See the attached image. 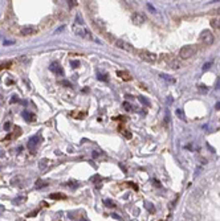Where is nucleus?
<instances>
[{
    "label": "nucleus",
    "mask_w": 220,
    "mask_h": 221,
    "mask_svg": "<svg viewBox=\"0 0 220 221\" xmlns=\"http://www.w3.org/2000/svg\"><path fill=\"white\" fill-rule=\"evenodd\" d=\"M215 109L220 110V102H217V103H216V106H215Z\"/></svg>",
    "instance_id": "obj_40"
},
{
    "label": "nucleus",
    "mask_w": 220,
    "mask_h": 221,
    "mask_svg": "<svg viewBox=\"0 0 220 221\" xmlns=\"http://www.w3.org/2000/svg\"><path fill=\"white\" fill-rule=\"evenodd\" d=\"M69 115L73 117L74 119H84V118L86 117V111H80V113L78 111H72Z\"/></svg>",
    "instance_id": "obj_14"
},
{
    "label": "nucleus",
    "mask_w": 220,
    "mask_h": 221,
    "mask_svg": "<svg viewBox=\"0 0 220 221\" xmlns=\"http://www.w3.org/2000/svg\"><path fill=\"white\" fill-rule=\"evenodd\" d=\"M13 65V62L12 61H5V62H1L0 64V70H3V69H9L11 66Z\"/></svg>",
    "instance_id": "obj_19"
},
{
    "label": "nucleus",
    "mask_w": 220,
    "mask_h": 221,
    "mask_svg": "<svg viewBox=\"0 0 220 221\" xmlns=\"http://www.w3.org/2000/svg\"><path fill=\"white\" fill-rule=\"evenodd\" d=\"M135 53L139 58H142L146 62H155L156 61V54L151 53V52L146 51V49H135Z\"/></svg>",
    "instance_id": "obj_2"
},
{
    "label": "nucleus",
    "mask_w": 220,
    "mask_h": 221,
    "mask_svg": "<svg viewBox=\"0 0 220 221\" xmlns=\"http://www.w3.org/2000/svg\"><path fill=\"white\" fill-rule=\"evenodd\" d=\"M126 119H127V118L123 117V115H122V117H115V118H114V120H122V122H125Z\"/></svg>",
    "instance_id": "obj_32"
},
{
    "label": "nucleus",
    "mask_w": 220,
    "mask_h": 221,
    "mask_svg": "<svg viewBox=\"0 0 220 221\" xmlns=\"http://www.w3.org/2000/svg\"><path fill=\"white\" fill-rule=\"evenodd\" d=\"M21 183H23V179H21L20 176H17V178H13L12 180H11V184H12L13 187L16 185V187H20V188H21V187L24 185V184H21Z\"/></svg>",
    "instance_id": "obj_17"
},
{
    "label": "nucleus",
    "mask_w": 220,
    "mask_h": 221,
    "mask_svg": "<svg viewBox=\"0 0 220 221\" xmlns=\"http://www.w3.org/2000/svg\"><path fill=\"white\" fill-rule=\"evenodd\" d=\"M49 164H50V160L49 159H41L39 162V168L41 171H45L48 167H49Z\"/></svg>",
    "instance_id": "obj_15"
},
{
    "label": "nucleus",
    "mask_w": 220,
    "mask_h": 221,
    "mask_svg": "<svg viewBox=\"0 0 220 221\" xmlns=\"http://www.w3.org/2000/svg\"><path fill=\"white\" fill-rule=\"evenodd\" d=\"M216 14H219V16H220V8H219V9H217V11H216Z\"/></svg>",
    "instance_id": "obj_42"
},
{
    "label": "nucleus",
    "mask_w": 220,
    "mask_h": 221,
    "mask_svg": "<svg viewBox=\"0 0 220 221\" xmlns=\"http://www.w3.org/2000/svg\"><path fill=\"white\" fill-rule=\"evenodd\" d=\"M37 143H39V138H37V136H32V138L28 140V143H27V147H28L31 151H33V150L36 148Z\"/></svg>",
    "instance_id": "obj_11"
},
{
    "label": "nucleus",
    "mask_w": 220,
    "mask_h": 221,
    "mask_svg": "<svg viewBox=\"0 0 220 221\" xmlns=\"http://www.w3.org/2000/svg\"><path fill=\"white\" fill-rule=\"evenodd\" d=\"M73 32L76 33V35H78V36H81V37H87L86 35H90L87 31H85L82 27H80V25H73Z\"/></svg>",
    "instance_id": "obj_8"
},
{
    "label": "nucleus",
    "mask_w": 220,
    "mask_h": 221,
    "mask_svg": "<svg viewBox=\"0 0 220 221\" xmlns=\"http://www.w3.org/2000/svg\"><path fill=\"white\" fill-rule=\"evenodd\" d=\"M47 185H48V183H47V181H44V180H41V179H40V180H37L36 184H34V187H36L37 189L42 188V187H47Z\"/></svg>",
    "instance_id": "obj_21"
},
{
    "label": "nucleus",
    "mask_w": 220,
    "mask_h": 221,
    "mask_svg": "<svg viewBox=\"0 0 220 221\" xmlns=\"http://www.w3.org/2000/svg\"><path fill=\"white\" fill-rule=\"evenodd\" d=\"M138 99H139V102H140V103L146 105V106H150V102H148L147 99L145 98V97H142V96H140V97H138Z\"/></svg>",
    "instance_id": "obj_25"
},
{
    "label": "nucleus",
    "mask_w": 220,
    "mask_h": 221,
    "mask_svg": "<svg viewBox=\"0 0 220 221\" xmlns=\"http://www.w3.org/2000/svg\"><path fill=\"white\" fill-rule=\"evenodd\" d=\"M168 66L171 68V69H180L182 68V62L179 61V60H176V58H170V61H168Z\"/></svg>",
    "instance_id": "obj_12"
},
{
    "label": "nucleus",
    "mask_w": 220,
    "mask_h": 221,
    "mask_svg": "<svg viewBox=\"0 0 220 221\" xmlns=\"http://www.w3.org/2000/svg\"><path fill=\"white\" fill-rule=\"evenodd\" d=\"M65 185L72 189H76L77 187H78V183H77V181H68V183H65Z\"/></svg>",
    "instance_id": "obj_22"
},
{
    "label": "nucleus",
    "mask_w": 220,
    "mask_h": 221,
    "mask_svg": "<svg viewBox=\"0 0 220 221\" xmlns=\"http://www.w3.org/2000/svg\"><path fill=\"white\" fill-rule=\"evenodd\" d=\"M209 24H211V27H212V28L220 29V16H219V15H216V16H215L214 19H211Z\"/></svg>",
    "instance_id": "obj_13"
},
{
    "label": "nucleus",
    "mask_w": 220,
    "mask_h": 221,
    "mask_svg": "<svg viewBox=\"0 0 220 221\" xmlns=\"http://www.w3.org/2000/svg\"><path fill=\"white\" fill-rule=\"evenodd\" d=\"M103 202H105V205L106 207H110V208H114L115 207V204H114V201H111V200H103Z\"/></svg>",
    "instance_id": "obj_26"
},
{
    "label": "nucleus",
    "mask_w": 220,
    "mask_h": 221,
    "mask_svg": "<svg viewBox=\"0 0 220 221\" xmlns=\"http://www.w3.org/2000/svg\"><path fill=\"white\" fill-rule=\"evenodd\" d=\"M12 44H13V43H11V41H4V45H7V46H8V45H12Z\"/></svg>",
    "instance_id": "obj_37"
},
{
    "label": "nucleus",
    "mask_w": 220,
    "mask_h": 221,
    "mask_svg": "<svg viewBox=\"0 0 220 221\" xmlns=\"http://www.w3.org/2000/svg\"><path fill=\"white\" fill-rule=\"evenodd\" d=\"M25 200H27V197H16V199L13 200V204L20 205L21 202H25Z\"/></svg>",
    "instance_id": "obj_23"
},
{
    "label": "nucleus",
    "mask_w": 220,
    "mask_h": 221,
    "mask_svg": "<svg viewBox=\"0 0 220 221\" xmlns=\"http://www.w3.org/2000/svg\"><path fill=\"white\" fill-rule=\"evenodd\" d=\"M105 37L107 38V40L110 41V43L113 44L115 48H118V49H122V51H126V52H134V51H135V49L133 48V46L130 45L129 43H126V41L121 40V38L114 37V36L109 35V33H105Z\"/></svg>",
    "instance_id": "obj_1"
},
{
    "label": "nucleus",
    "mask_w": 220,
    "mask_h": 221,
    "mask_svg": "<svg viewBox=\"0 0 220 221\" xmlns=\"http://www.w3.org/2000/svg\"><path fill=\"white\" fill-rule=\"evenodd\" d=\"M199 41H200L201 44H204V45H211V44L214 43V35H212V32L208 29L203 31V32L200 33V36H199Z\"/></svg>",
    "instance_id": "obj_4"
},
{
    "label": "nucleus",
    "mask_w": 220,
    "mask_h": 221,
    "mask_svg": "<svg viewBox=\"0 0 220 221\" xmlns=\"http://www.w3.org/2000/svg\"><path fill=\"white\" fill-rule=\"evenodd\" d=\"M9 126H11V125L7 122V123H5V125H4V128H5V130H8V128H9Z\"/></svg>",
    "instance_id": "obj_39"
},
{
    "label": "nucleus",
    "mask_w": 220,
    "mask_h": 221,
    "mask_svg": "<svg viewBox=\"0 0 220 221\" xmlns=\"http://www.w3.org/2000/svg\"><path fill=\"white\" fill-rule=\"evenodd\" d=\"M98 80H101V81H103V82H106V81H107V76L98 73Z\"/></svg>",
    "instance_id": "obj_29"
},
{
    "label": "nucleus",
    "mask_w": 220,
    "mask_h": 221,
    "mask_svg": "<svg viewBox=\"0 0 220 221\" xmlns=\"http://www.w3.org/2000/svg\"><path fill=\"white\" fill-rule=\"evenodd\" d=\"M82 221H86V220H82Z\"/></svg>",
    "instance_id": "obj_44"
},
{
    "label": "nucleus",
    "mask_w": 220,
    "mask_h": 221,
    "mask_svg": "<svg viewBox=\"0 0 220 221\" xmlns=\"http://www.w3.org/2000/svg\"><path fill=\"white\" fill-rule=\"evenodd\" d=\"M70 65H72V68H78V66H80V62L76 61V60H72V61H70Z\"/></svg>",
    "instance_id": "obj_30"
},
{
    "label": "nucleus",
    "mask_w": 220,
    "mask_h": 221,
    "mask_svg": "<svg viewBox=\"0 0 220 221\" xmlns=\"http://www.w3.org/2000/svg\"><path fill=\"white\" fill-rule=\"evenodd\" d=\"M68 3H69V6H70V7H74V6L78 4V1H76V0H70V1H68Z\"/></svg>",
    "instance_id": "obj_34"
},
{
    "label": "nucleus",
    "mask_w": 220,
    "mask_h": 221,
    "mask_svg": "<svg viewBox=\"0 0 220 221\" xmlns=\"http://www.w3.org/2000/svg\"><path fill=\"white\" fill-rule=\"evenodd\" d=\"M195 53H196V46L195 45H184L183 48H180V51H179L180 58H184V60L191 58Z\"/></svg>",
    "instance_id": "obj_3"
},
{
    "label": "nucleus",
    "mask_w": 220,
    "mask_h": 221,
    "mask_svg": "<svg viewBox=\"0 0 220 221\" xmlns=\"http://www.w3.org/2000/svg\"><path fill=\"white\" fill-rule=\"evenodd\" d=\"M117 76H118L122 81H126V82H129V81L133 80L131 74H130L129 72H126V70H118V72H117Z\"/></svg>",
    "instance_id": "obj_7"
},
{
    "label": "nucleus",
    "mask_w": 220,
    "mask_h": 221,
    "mask_svg": "<svg viewBox=\"0 0 220 221\" xmlns=\"http://www.w3.org/2000/svg\"><path fill=\"white\" fill-rule=\"evenodd\" d=\"M161 77L163 78V80H166L167 82H171V83H175V78H171L170 76H167V74H161Z\"/></svg>",
    "instance_id": "obj_24"
},
{
    "label": "nucleus",
    "mask_w": 220,
    "mask_h": 221,
    "mask_svg": "<svg viewBox=\"0 0 220 221\" xmlns=\"http://www.w3.org/2000/svg\"><path fill=\"white\" fill-rule=\"evenodd\" d=\"M39 32V28L34 27V25H25V27L21 28L20 33L23 36H33Z\"/></svg>",
    "instance_id": "obj_5"
},
{
    "label": "nucleus",
    "mask_w": 220,
    "mask_h": 221,
    "mask_svg": "<svg viewBox=\"0 0 220 221\" xmlns=\"http://www.w3.org/2000/svg\"><path fill=\"white\" fill-rule=\"evenodd\" d=\"M146 208H147V209L150 210V212H154V210H155V208H154V207H151L150 204H146Z\"/></svg>",
    "instance_id": "obj_35"
},
{
    "label": "nucleus",
    "mask_w": 220,
    "mask_h": 221,
    "mask_svg": "<svg viewBox=\"0 0 220 221\" xmlns=\"http://www.w3.org/2000/svg\"><path fill=\"white\" fill-rule=\"evenodd\" d=\"M199 90H200L201 93H204V91H207V90H208V89H207V86H204V85H200V86H199Z\"/></svg>",
    "instance_id": "obj_33"
},
{
    "label": "nucleus",
    "mask_w": 220,
    "mask_h": 221,
    "mask_svg": "<svg viewBox=\"0 0 220 221\" xmlns=\"http://www.w3.org/2000/svg\"><path fill=\"white\" fill-rule=\"evenodd\" d=\"M122 106H123V109L126 110V111H130V110L133 109V107H131V105H130L129 102H123V103H122Z\"/></svg>",
    "instance_id": "obj_28"
},
{
    "label": "nucleus",
    "mask_w": 220,
    "mask_h": 221,
    "mask_svg": "<svg viewBox=\"0 0 220 221\" xmlns=\"http://www.w3.org/2000/svg\"><path fill=\"white\" fill-rule=\"evenodd\" d=\"M131 21H133V24H135V25H142L143 23L146 21V16L139 14V12H134V14L131 15Z\"/></svg>",
    "instance_id": "obj_6"
},
{
    "label": "nucleus",
    "mask_w": 220,
    "mask_h": 221,
    "mask_svg": "<svg viewBox=\"0 0 220 221\" xmlns=\"http://www.w3.org/2000/svg\"><path fill=\"white\" fill-rule=\"evenodd\" d=\"M119 133H122V135H123L126 139H131V133H130V131H127V130H125V128L119 127Z\"/></svg>",
    "instance_id": "obj_20"
},
{
    "label": "nucleus",
    "mask_w": 220,
    "mask_h": 221,
    "mask_svg": "<svg viewBox=\"0 0 220 221\" xmlns=\"http://www.w3.org/2000/svg\"><path fill=\"white\" fill-rule=\"evenodd\" d=\"M176 115H178V117H179L182 120H184V119H186V115H184V113H183L180 109H178V110H176Z\"/></svg>",
    "instance_id": "obj_27"
},
{
    "label": "nucleus",
    "mask_w": 220,
    "mask_h": 221,
    "mask_svg": "<svg viewBox=\"0 0 220 221\" xmlns=\"http://www.w3.org/2000/svg\"><path fill=\"white\" fill-rule=\"evenodd\" d=\"M209 65H211V62H209V64H206V65H204V66H203V69H204V70H206V69H208V68H209Z\"/></svg>",
    "instance_id": "obj_38"
},
{
    "label": "nucleus",
    "mask_w": 220,
    "mask_h": 221,
    "mask_svg": "<svg viewBox=\"0 0 220 221\" xmlns=\"http://www.w3.org/2000/svg\"><path fill=\"white\" fill-rule=\"evenodd\" d=\"M50 199L52 200H64L65 199V195H62V193H50Z\"/></svg>",
    "instance_id": "obj_18"
},
{
    "label": "nucleus",
    "mask_w": 220,
    "mask_h": 221,
    "mask_svg": "<svg viewBox=\"0 0 220 221\" xmlns=\"http://www.w3.org/2000/svg\"><path fill=\"white\" fill-rule=\"evenodd\" d=\"M3 210H4V207H1V205H0V212H3Z\"/></svg>",
    "instance_id": "obj_41"
},
{
    "label": "nucleus",
    "mask_w": 220,
    "mask_h": 221,
    "mask_svg": "<svg viewBox=\"0 0 220 221\" xmlns=\"http://www.w3.org/2000/svg\"><path fill=\"white\" fill-rule=\"evenodd\" d=\"M23 117L25 118L27 120H28V122H34V120H36V115L33 114V113H29V111H23Z\"/></svg>",
    "instance_id": "obj_16"
},
{
    "label": "nucleus",
    "mask_w": 220,
    "mask_h": 221,
    "mask_svg": "<svg viewBox=\"0 0 220 221\" xmlns=\"http://www.w3.org/2000/svg\"><path fill=\"white\" fill-rule=\"evenodd\" d=\"M93 24H94L95 29H97L98 32L103 33V35H105V33H106V31H105V24H103V21H102V20H98V19H95L94 21H93Z\"/></svg>",
    "instance_id": "obj_10"
},
{
    "label": "nucleus",
    "mask_w": 220,
    "mask_h": 221,
    "mask_svg": "<svg viewBox=\"0 0 220 221\" xmlns=\"http://www.w3.org/2000/svg\"><path fill=\"white\" fill-rule=\"evenodd\" d=\"M19 99H17V97H12V99H11V102H17Z\"/></svg>",
    "instance_id": "obj_36"
},
{
    "label": "nucleus",
    "mask_w": 220,
    "mask_h": 221,
    "mask_svg": "<svg viewBox=\"0 0 220 221\" xmlns=\"http://www.w3.org/2000/svg\"><path fill=\"white\" fill-rule=\"evenodd\" d=\"M50 70H52L53 73H56V74H58V76L64 74V70H62V68H61V65L58 64V62H52V64H50Z\"/></svg>",
    "instance_id": "obj_9"
},
{
    "label": "nucleus",
    "mask_w": 220,
    "mask_h": 221,
    "mask_svg": "<svg viewBox=\"0 0 220 221\" xmlns=\"http://www.w3.org/2000/svg\"><path fill=\"white\" fill-rule=\"evenodd\" d=\"M61 85H64V86H68V88H72V83L69 82V81H61Z\"/></svg>",
    "instance_id": "obj_31"
},
{
    "label": "nucleus",
    "mask_w": 220,
    "mask_h": 221,
    "mask_svg": "<svg viewBox=\"0 0 220 221\" xmlns=\"http://www.w3.org/2000/svg\"><path fill=\"white\" fill-rule=\"evenodd\" d=\"M17 221H25V220H23V218H19V220Z\"/></svg>",
    "instance_id": "obj_43"
}]
</instances>
